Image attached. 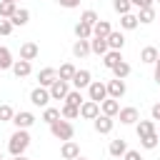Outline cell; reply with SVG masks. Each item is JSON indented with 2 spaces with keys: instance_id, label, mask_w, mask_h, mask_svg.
I'll return each mask as SVG.
<instances>
[{
  "instance_id": "14",
  "label": "cell",
  "mask_w": 160,
  "mask_h": 160,
  "mask_svg": "<svg viewBox=\"0 0 160 160\" xmlns=\"http://www.w3.org/2000/svg\"><path fill=\"white\" fill-rule=\"evenodd\" d=\"M60 155H62V160H75V158H80V145L72 142V140H68V142H62Z\"/></svg>"
},
{
  "instance_id": "22",
  "label": "cell",
  "mask_w": 160,
  "mask_h": 160,
  "mask_svg": "<svg viewBox=\"0 0 160 160\" xmlns=\"http://www.w3.org/2000/svg\"><path fill=\"white\" fill-rule=\"evenodd\" d=\"M135 130H138V138H148V135L158 132V130H155V122H152V120H138Z\"/></svg>"
},
{
  "instance_id": "41",
  "label": "cell",
  "mask_w": 160,
  "mask_h": 160,
  "mask_svg": "<svg viewBox=\"0 0 160 160\" xmlns=\"http://www.w3.org/2000/svg\"><path fill=\"white\" fill-rule=\"evenodd\" d=\"M132 2V8H138V10H145V8H152V0H130Z\"/></svg>"
},
{
  "instance_id": "46",
  "label": "cell",
  "mask_w": 160,
  "mask_h": 160,
  "mask_svg": "<svg viewBox=\"0 0 160 160\" xmlns=\"http://www.w3.org/2000/svg\"><path fill=\"white\" fill-rule=\"evenodd\" d=\"M12 160H28V158H25V155H18V158H12Z\"/></svg>"
},
{
  "instance_id": "16",
  "label": "cell",
  "mask_w": 160,
  "mask_h": 160,
  "mask_svg": "<svg viewBox=\"0 0 160 160\" xmlns=\"http://www.w3.org/2000/svg\"><path fill=\"white\" fill-rule=\"evenodd\" d=\"M100 112H102V115H108V118H115V115L120 112V102H118V100H112V98H108V100H102V102H100Z\"/></svg>"
},
{
  "instance_id": "3",
  "label": "cell",
  "mask_w": 160,
  "mask_h": 160,
  "mask_svg": "<svg viewBox=\"0 0 160 160\" xmlns=\"http://www.w3.org/2000/svg\"><path fill=\"white\" fill-rule=\"evenodd\" d=\"M88 100H92V102H102V100H108V85L100 82V80H92L90 88H88Z\"/></svg>"
},
{
  "instance_id": "24",
  "label": "cell",
  "mask_w": 160,
  "mask_h": 160,
  "mask_svg": "<svg viewBox=\"0 0 160 160\" xmlns=\"http://www.w3.org/2000/svg\"><path fill=\"white\" fill-rule=\"evenodd\" d=\"M12 65H15L12 52H10L5 45H0V70H12Z\"/></svg>"
},
{
  "instance_id": "9",
  "label": "cell",
  "mask_w": 160,
  "mask_h": 160,
  "mask_svg": "<svg viewBox=\"0 0 160 160\" xmlns=\"http://www.w3.org/2000/svg\"><path fill=\"white\" fill-rule=\"evenodd\" d=\"M70 82H72V88H75V90H85V88H90L92 75H90V70H78V72H75V78H72Z\"/></svg>"
},
{
  "instance_id": "4",
  "label": "cell",
  "mask_w": 160,
  "mask_h": 160,
  "mask_svg": "<svg viewBox=\"0 0 160 160\" xmlns=\"http://www.w3.org/2000/svg\"><path fill=\"white\" fill-rule=\"evenodd\" d=\"M50 90L48 88H32V92H30V102L35 105V108H50Z\"/></svg>"
},
{
  "instance_id": "43",
  "label": "cell",
  "mask_w": 160,
  "mask_h": 160,
  "mask_svg": "<svg viewBox=\"0 0 160 160\" xmlns=\"http://www.w3.org/2000/svg\"><path fill=\"white\" fill-rule=\"evenodd\" d=\"M122 160H142V158H140V152H138V150H128V152L122 155Z\"/></svg>"
},
{
  "instance_id": "38",
  "label": "cell",
  "mask_w": 160,
  "mask_h": 160,
  "mask_svg": "<svg viewBox=\"0 0 160 160\" xmlns=\"http://www.w3.org/2000/svg\"><path fill=\"white\" fill-rule=\"evenodd\" d=\"M65 102H68V105H75V108H80L85 100H82V92H80V90H70V92H68V98H65Z\"/></svg>"
},
{
  "instance_id": "19",
  "label": "cell",
  "mask_w": 160,
  "mask_h": 160,
  "mask_svg": "<svg viewBox=\"0 0 160 160\" xmlns=\"http://www.w3.org/2000/svg\"><path fill=\"white\" fill-rule=\"evenodd\" d=\"M108 152H110L112 158H122V155L128 152V142H125L122 138H118V140H110V148H108Z\"/></svg>"
},
{
  "instance_id": "8",
  "label": "cell",
  "mask_w": 160,
  "mask_h": 160,
  "mask_svg": "<svg viewBox=\"0 0 160 160\" xmlns=\"http://www.w3.org/2000/svg\"><path fill=\"white\" fill-rule=\"evenodd\" d=\"M112 125H115V120H112V118H108V115H102V112L92 120V128H95V132H100V135L112 132Z\"/></svg>"
},
{
  "instance_id": "15",
  "label": "cell",
  "mask_w": 160,
  "mask_h": 160,
  "mask_svg": "<svg viewBox=\"0 0 160 160\" xmlns=\"http://www.w3.org/2000/svg\"><path fill=\"white\" fill-rule=\"evenodd\" d=\"M90 52H95V55H105V52H110V45H108V38H92L90 40Z\"/></svg>"
},
{
  "instance_id": "5",
  "label": "cell",
  "mask_w": 160,
  "mask_h": 160,
  "mask_svg": "<svg viewBox=\"0 0 160 160\" xmlns=\"http://www.w3.org/2000/svg\"><path fill=\"white\" fill-rule=\"evenodd\" d=\"M12 125H15V130H28V128L35 125V115H32L30 110H20V112H15Z\"/></svg>"
},
{
  "instance_id": "50",
  "label": "cell",
  "mask_w": 160,
  "mask_h": 160,
  "mask_svg": "<svg viewBox=\"0 0 160 160\" xmlns=\"http://www.w3.org/2000/svg\"><path fill=\"white\" fill-rule=\"evenodd\" d=\"M158 138H160V130H158Z\"/></svg>"
},
{
  "instance_id": "25",
  "label": "cell",
  "mask_w": 160,
  "mask_h": 160,
  "mask_svg": "<svg viewBox=\"0 0 160 160\" xmlns=\"http://www.w3.org/2000/svg\"><path fill=\"white\" fill-rule=\"evenodd\" d=\"M138 25H140V20H138V15H135V12L120 15V28H122V30H135Z\"/></svg>"
},
{
  "instance_id": "10",
  "label": "cell",
  "mask_w": 160,
  "mask_h": 160,
  "mask_svg": "<svg viewBox=\"0 0 160 160\" xmlns=\"http://www.w3.org/2000/svg\"><path fill=\"white\" fill-rule=\"evenodd\" d=\"M98 115H100V102L85 100V102L80 105V118H85V120H95Z\"/></svg>"
},
{
  "instance_id": "40",
  "label": "cell",
  "mask_w": 160,
  "mask_h": 160,
  "mask_svg": "<svg viewBox=\"0 0 160 160\" xmlns=\"http://www.w3.org/2000/svg\"><path fill=\"white\" fill-rule=\"evenodd\" d=\"M12 28H15V25H12L10 20H0V35H10Z\"/></svg>"
},
{
  "instance_id": "31",
  "label": "cell",
  "mask_w": 160,
  "mask_h": 160,
  "mask_svg": "<svg viewBox=\"0 0 160 160\" xmlns=\"http://www.w3.org/2000/svg\"><path fill=\"white\" fill-rule=\"evenodd\" d=\"M110 72H112V78H118V80H125V78L130 75V62H125V60H122V62H120V65H115Z\"/></svg>"
},
{
  "instance_id": "23",
  "label": "cell",
  "mask_w": 160,
  "mask_h": 160,
  "mask_svg": "<svg viewBox=\"0 0 160 160\" xmlns=\"http://www.w3.org/2000/svg\"><path fill=\"white\" fill-rule=\"evenodd\" d=\"M10 22H12L15 28H22V25H28V22H30V10H25V8H18V12L10 18Z\"/></svg>"
},
{
  "instance_id": "2",
  "label": "cell",
  "mask_w": 160,
  "mask_h": 160,
  "mask_svg": "<svg viewBox=\"0 0 160 160\" xmlns=\"http://www.w3.org/2000/svg\"><path fill=\"white\" fill-rule=\"evenodd\" d=\"M50 135H52V138H58V140H62V142H68V140H72L75 128H72V122H70V120L60 118V120H55V122L50 125Z\"/></svg>"
},
{
  "instance_id": "45",
  "label": "cell",
  "mask_w": 160,
  "mask_h": 160,
  "mask_svg": "<svg viewBox=\"0 0 160 160\" xmlns=\"http://www.w3.org/2000/svg\"><path fill=\"white\" fill-rule=\"evenodd\" d=\"M152 78H155V82L160 85V58H158V62H155V72H152Z\"/></svg>"
},
{
  "instance_id": "27",
  "label": "cell",
  "mask_w": 160,
  "mask_h": 160,
  "mask_svg": "<svg viewBox=\"0 0 160 160\" xmlns=\"http://www.w3.org/2000/svg\"><path fill=\"white\" fill-rule=\"evenodd\" d=\"M75 72H78V68H75L72 62H62V65H60V70H58V78H60V80H68V82H70V80L75 78Z\"/></svg>"
},
{
  "instance_id": "37",
  "label": "cell",
  "mask_w": 160,
  "mask_h": 160,
  "mask_svg": "<svg viewBox=\"0 0 160 160\" xmlns=\"http://www.w3.org/2000/svg\"><path fill=\"white\" fill-rule=\"evenodd\" d=\"M112 10L120 12V15H128V12L132 10V2H130V0H112Z\"/></svg>"
},
{
  "instance_id": "32",
  "label": "cell",
  "mask_w": 160,
  "mask_h": 160,
  "mask_svg": "<svg viewBox=\"0 0 160 160\" xmlns=\"http://www.w3.org/2000/svg\"><path fill=\"white\" fill-rule=\"evenodd\" d=\"M62 115H60V108H45L42 110V122H48V125H52L55 120H60Z\"/></svg>"
},
{
  "instance_id": "26",
  "label": "cell",
  "mask_w": 160,
  "mask_h": 160,
  "mask_svg": "<svg viewBox=\"0 0 160 160\" xmlns=\"http://www.w3.org/2000/svg\"><path fill=\"white\" fill-rule=\"evenodd\" d=\"M72 55H75V58H88V55H90V40H75Z\"/></svg>"
},
{
  "instance_id": "48",
  "label": "cell",
  "mask_w": 160,
  "mask_h": 160,
  "mask_svg": "<svg viewBox=\"0 0 160 160\" xmlns=\"http://www.w3.org/2000/svg\"><path fill=\"white\" fill-rule=\"evenodd\" d=\"M5 2H15V5H18V0H5Z\"/></svg>"
},
{
  "instance_id": "20",
  "label": "cell",
  "mask_w": 160,
  "mask_h": 160,
  "mask_svg": "<svg viewBox=\"0 0 160 160\" xmlns=\"http://www.w3.org/2000/svg\"><path fill=\"white\" fill-rule=\"evenodd\" d=\"M108 45H110V50H122L125 48V35L120 30H112L108 35Z\"/></svg>"
},
{
  "instance_id": "18",
  "label": "cell",
  "mask_w": 160,
  "mask_h": 160,
  "mask_svg": "<svg viewBox=\"0 0 160 160\" xmlns=\"http://www.w3.org/2000/svg\"><path fill=\"white\" fill-rule=\"evenodd\" d=\"M32 72V62H28V60H15V65H12V75L15 78H28Z\"/></svg>"
},
{
  "instance_id": "35",
  "label": "cell",
  "mask_w": 160,
  "mask_h": 160,
  "mask_svg": "<svg viewBox=\"0 0 160 160\" xmlns=\"http://www.w3.org/2000/svg\"><path fill=\"white\" fill-rule=\"evenodd\" d=\"M138 20H140L142 25H148V22L158 20V15H155V8H145V10H140V12H138Z\"/></svg>"
},
{
  "instance_id": "44",
  "label": "cell",
  "mask_w": 160,
  "mask_h": 160,
  "mask_svg": "<svg viewBox=\"0 0 160 160\" xmlns=\"http://www.w3.org/2000/svg\"><path fill=\"white\" fill-rule=\"evenodd\" d=\"M150 115H152V120H160V102H155L150 108Z\"/></svg>"
},
{
  "instance_id": "51",
  "label": "cell",
  "mask_w": 160,
  "mask_h": 160,
  "mask_svg": "<svg viewBox=\"0 0 160 160\" xmlns=\"http://www.w3.org/2000/svg\"><path fill=\"white\" fill-rule=\"evenodd\" d=\"M158 20H160V18H158Z\"/></svg>"
},
{
  "instance_id": "39",
  "label": "cell",
  "mask_w": 160,
  "mask_h": 160,
  "mask_svg": "<svg viewBox=\"0 0 160 160\" xmlns=\"http://www.w3.org/2000/svg\"><path fill=\"white\" fill-rule=\"evenodd\" d=\"M12 118H15V110L5 102V105H0V122H12Z\"/></svg>"
},
{
  "instance_id": "36",
  "label": "cell",
  "mask_w": 160,
  "mask_h": 160,
  "mask_svg": "<svg viewBox=\"0 0 160 160\" xmlns=\"http://www.w3.org/2000/svg\"><path fill=\"white\" fill-rule=\"evenodd\" d=\"M140 145H142L145 150H155V148L160 145V138H158V132H152V135H148V138H140Z\"/></svg>"
},
{
  "instance_id": "42",
  "label": "cell",
  "mask_w": 160,
  "mask_h": 160,
  "mask_svg": "<svg viewBox=\"0 0 160 160\" xmlns=\"http://www.w3.org/2000/svg\"><path fill=\"white\" fill-rule=\"evenodd\" d=\"M58 5H60V8L72 10V8H78V5H80V0H58Z\"/></svg>"
},
{
  "instance_id": "29",
  "label": "cell",
  "mask_w": 160,
  "mask_h": 160,
  "mask_svg": "<svg viewBox=\"0 0 160 160\" xmlns=\"http://www.w3.org/2000/svg\"><path fill=\"white\" fill-rule=\"evenodd\" d=\"M15 12H18V5H15V2H5V0H0V20H10Z\"/></svg>"
},
{
  "instance_id": "21",
  "label": "cell",
  "mask_w": 160,
  "mask_h": 160,
  "mask_svg": "<svg viewBox=\"0 0 160 160\" xmlns=\"http://www.w3.org/2000/svg\"><path fill=\"white\" fill-rule=\"evenodd\" d=\"M122 62V55H120V50H110V52H105L102 55V65L108 68V70H112L115 65H120Z\"/></svg>"
},
{
  "instance_id": "33",
  "label": "cell",
  "mask_w": 160,
  "mask_h": 160,
  "mask_svg": "<svg viewBox=\"0 0 160 160\" xmlns=\"http://www.w3.org/2000/svg\"><path fill=\"white\" fill-rule=\"evenodd\" d=\"M98 20H100V15H98L95 10H82V15H80V22H85V25H90V28H95Z\"/></svg>"
},
{
  "instance_id": "47",
  "label": "cell",
  "mask_w": 160,
  "mask_h": 160,
  "mask_svg": "<svg viewBox=\"0 0 160 160\" xmlns=\"http://www.w3.org/2000/svg\"><path fill=\"white\" fill-rule=\"evenodd\" d=\"M75 160H88V158H82V155H80V158H75Z\"/></svg>"
},
{
  "instance_id": "12",
  "label": "cell",
  "mask_w": 160,
  "mask_h": 160,
  "mask_svg": "<svg viewBox=\"0 0 160 160\" xmlns=\"http://www.w3.org/2000/svg\"><path fill=\"white\" fill-rule=\"evenodd\" d=\"M38 55H40V48H38V42H22V45H20V60H28V62H32Z\"/></svg>"
},
{
  "instance_id": "13",
  "label": "cell",
  "mask_w": 160,
  "mask_h": 160,
  "mask_svg": "<svg viewBox=\"0 0 160 160\" xmlns=\"http://www.w3.org/2000/svg\"><path fill=\"white\" fill-rule=\"evenodd\" d=\"M55 80H58V70H55V68H42V70L38 72V82H40V88H50Z\"/></svg>"
},
{
  "instance_id": "49",
  "label": "cell",
  "mask_w": 160,
  "mask_h": 160,
  "mask_svg": "<svg viewBox=\"0 0 160 160\" xmlns=\"http://www.w3.org/2000/svg\"><path fill=\"white\" fill-rule=\"evenodd\" d=\"M0 160H2V152H0Z\"/></svg>"
},
{
  "instance_id": "34",
  "label": "cell",
  "mask_w": 160,
  "mask_h": 160,
  "mask_svg": "<svg viewBox=\"0 0 160 160\" xmlns=\"http://www.w3.org/2000/svg\"><path fill=\"white\" fill-rule=\"evenodd\" d=\"M60 115L65 118V120H75V118H80V108H75V105H62L60 108Z\"/></svg>"
},
{
  "instance_id": "30",
  "label": "cell",
  "mask_w": 160,
  "mask_h": 160,
  "mask_svg": "<svg viewBox=\"0 0 160 160\" xmlns=\"http://www.w3.org/2000/svg\"><path fill=\"white\" fill-rule=\"evenodd\" d=\"M75 38L78 40H92V28L85 25V22H78L75 25Z\"/></svg>"
},
{
  "instance_id": "6",
  "label": "cell",
  "mask_w": 160,
  "mask_h": 160,
  "mask_svg": "<svg viewBox=\"0 0 160 160\" xmlns=\"http://www.w3.org/2000/svg\"><path fill=\"white\" fill-rule=\"evenodd\" d=\"M48 90H50V98H52V100H65V98H68V92H70V82L58 78Z\"/></svg>"
},
{
  "instance_id": "11",
  "label": "cell",
  "mask_w": 160,
  "mask_h": 160,
  "mask_svg": "<svg viewBox=\"0 0 160 160\" xmlns=\"http://www.w3.org/2000/svg\"><path fill=\"white\" fill-rule=\"evenodd\" d=\"M118 118H120V122H122V125H138L140 112H138V108H120Z\"/></svg>"
},
{
  "instance_id": "17",
  "label": "cell",
  "mask_w": 160,
  "mask_h": 160,
  "mask_svg": "<svg viewBox=\"0 0 160 160\" xmlns=\"http://www.w3.org/2000/svg\"><path fill=\"white\" fill-rule=\"evenodd\" d=\"M158 58H160V52H158V48H152V45H148V48L140 50V60H142L145 65H155Z\"/></svg>"
},
{
  "instance_id": "7",
  "label": "cell",
  "mask_w": 160,
  "mask_h": 160,
  "mask_svg": "<svg viewBox=\"0 0 160 160\" xmlns=\"http://www.w3.org/2000/svg\"><path fill=\"white\" fill-rule=\"evenodd\" d=\"M108 85V98H112V100H120L122 95H125V80H118V78H112V80H108L105 82Z\"/></svg>"
},
{
  "instance_id": "28",
  "label": "cell",
  "mask_w": 160,
  "mask_h": 160,
  "mask_svg": "<svg viewBox=\"0 0 160 160\" xmlns=\"http://www.w3.org/2000/svg\"><path fill=\"white\" fill-rule=\"evenodd\" d=\"M110 32H112V28L108 20H98V25L92 28V38H108Z\"/></svg>"
},
{
  "instance_id": "1",
  "label": "cell",
  "mask_w": 160,
  "mask_h": 160,
  "mask_svg": "<svg viewBox=\"0 0 160 160\" xmlns=\"http://www.w3.org/2000/svg\"><path fill=\"white\" fill-rule=\"evenodd\" d=\"M28 148H30V132L28 130H15L8 140V152L12 158H18V155H25Z\"/></svg>"
}]
</instances>
